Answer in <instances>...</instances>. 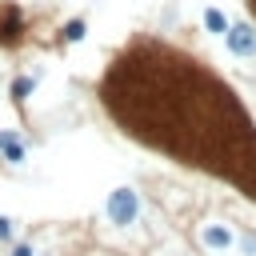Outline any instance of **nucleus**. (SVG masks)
I'll return each instance as SVG.
<instances>
[{
  "instance_id": "f257e3e1",
  "label": "nucleus",
  "mask_w": 256,
  "mask_h": 256,
  "mask_svg": "<svg viewBox=\"0 0 256 256\" xmlns=\"http://www.w3.org/2000/svg\"><path fill=\"white\" fill-rule=\"evenodd\" d=\"M136 192L132 188H116L112 196H108V216H112V224H132L136 220Z\"/></svg>"
},
{
  "instance_id": "f03ea898",
  "label": "nucleus",
  "mask_w": 256,
  "mask_h": 256,
  "mask_svg": "<svg viewBox=\"0 0 256 256\" xmlns=\"http://www.w3.org/2000/svg\"><path fill=\"white\" fill-rule=\"evenodd\" d=\"M224 40H228V52H232V56H256V28H248V24H228Z\"/></svg>"
},
{
  "instance_id": "7ed1b4c3",
  "label": "nucleus",
  "mask_w": 256,
  "mask_h": 256,
  "mask_svg": "<svg viewBox=\"0 0 256 256\" xmlns=\"http://www.w3.org/2000/svg\"><path fill=\"white\" fill-rule=\"evenodd\" d=\"M0 152H4V160L20 164V160H24V140H20L16 132H0Z\"/></svg>"
},
{
  "instance_id": "20e7f679",
  "label": "nucleus",
  "mask_w": 256,
  "mask_h": 256,
  "mask_svg": "<svg viewBox=\"0 0 256 256\" xmlns=\"http://www.w3.org/2000/svg\"><path fill=\"white\" fill-rule=\"evenodd\" d=\"M204 244L224 252V248H232V232H228L224 224H208V228H204Z\"/></svg>"
},
{
  "instance_id": "39448f33",
  "label": "nucleus",
  "mask_w": 256,
  "mask_h": 256,
  "mask_svg": "<svg viewBox=\"0 0 256 256\" xmlns=\"http://www.w3.org/2000/svg\"><path fill=\"white\" fill-rule=\"evenodd\" d=\"M204 28L216 32V36H224V32H228V16H224L220 8H204Z\"/></svg>"
},
{
  "instance_id": "423d86ee",
  "label": "nucleus",
  "mask_w": 256,
  "mask_h": 256,
  "mask_svg": "<svg viewBox=\"0 0 256 256\" xmlns=\"http://www.w3.org/2000/svg\"><path fill=\"white\" fill-rule=\"evenodd\" d=\"M84 32H88V24H84V20H68V24H64V40H68V44L84 40Z\"/></svg>"
},
{
  "instance_id": "0eeeda50",
  "label": "nucleus",
  "mask_w": 256,
  "mask_h": 256,
  "mask_svg": "<svg viewBox=\"0 0 256 256\" xmlns=\"http://www.w3.org/2000/svg\"><path fill=\"white\" fill-rule=\"evenodd\" d=\"M32 88H36V80H32V76H20V80H12V96H16V100H24Z\"/></svg>"
},
{
  "instance_id": "6e6552de",
  "label": "nucleus",
  "mask_w": 256,
  "mask_h": 256,
  "mask_svg": "<svg viewBox=\"0 0 256 256\" xmlns=\"http://www.w3.org/2000/svg\"><path fill=\"white\" fill-rule=\"evenodd\" d=\"M0 240H16V220L0 216Z\"/></svg>"
},
{
  "instance_id": "1a4fd4ad",
  "label": "nucleus",
  "mask_w": 256,
  "mask_h": 256,
  "mask_svg": "<svg viewBox=\"0 0 256 256\" xmlns=\"http://www.w3.org/2000/svg\"><path fill=\"white\" fill-rule=\"evenodd\" d=\"M12 256H36V248H32L28 240H16V244H12Z\"/></svg>"
}]
</instances>
